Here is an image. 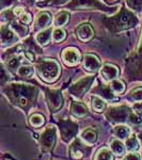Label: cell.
Segmentation results:
<instances>
[{
  "mask_svg": "<svg viewBox=\"0 0 142 160\" xmlns=\"http://www.w3.org/2000/svg\"><path fill=\"white\" fill-rule=\"evenodd\" d=\"M8 98L12 104L23 109H28L35 102L38 90L35 87L26 83H11L4 89Z\"/></svg>",
  "mask_w": 142,
  "mask_h": 160,
  "instance_id": "1",
  "label": "cell"
},
{
  "mask_svg": "<svg viewBox=\"0 0 142 160\" xmlns=\"http://www.w3.org/2000/svg\"><path fill=\"white\" fill-rule=\"evenodd\" d=\"M35 73L43 81L53 83L60 76V65L53 59H41L35 63Z\"/></svg>",
  "mask_w": 142,
  "mask_h": 160,
  "instance_id": "2",
  "label": "cell"
},
{
  "mask_svg": "<svg viewBox=\"0 0 142 160\" xmlns=\"http://www.w3.org/2000/svg\"><path fill=\"white\" fill-rule=\"evenodd\" d=\"M57 131H58V129L53 124H49L48 126H46V128L43 130L40 137L41 152L48 153V152L53 151L57 142Z\"/></svg>",
  "mask_w": 142,
  "mask_h": 160,
  "instance_id": "3",
  "label": "cell"
},
{
  "mask_svg": "<svg viewBox=\"0 0 142 160\" xmlns=\"http://www.w3.org/2000/svg\"><path fill=\"white\" fill-rule=\"evenodd\" d=\"M133 111L126 106H115L106 111V118L113 124H128L130 113Z\"/></svg>",
  "mask_w": 142,
  "mask_h": 160,
  "instance_id": "4",
  "label": "cell"
},
{
  "mask_svg": "<svg viewBox=\"0 0 142 160\" xmlns=\"http://www.w3.org/2000/svg\"><path fill=\"white\" fill-rule=\"evenodd\" d=\"M93 81H94V76L84 77V78L79 79L77 82H75L74 84H72L71 88H69V92L73 96L77 97V98H81L89 91Z\"/></svg>",
  "mask_w": 142,
  "mask_h": 160,
  "instance_id": "5",
  "label": "cell"
},
{
  "mask_svg": "<svg viewBox=\"0 0 142 160\" xmlns=\"http://www.w3.org/2000/svg\"><path fill=\"white\" fill-rule=\"evenodd\" d=\"M60 131L63 141L68 143L72 140H74L75 137L78 133V125L68 120L60 121Z\"/></svg>",
  "mask_w": 142,
  "mask_h": 160,
  "instance_id": "6",
  "label": "cell"
},
{
  "mask_svg": "<svg viewBox=\"0 0 142 160\" xmlns=\"http://www.w3.org/2000/svg\"><path fill=\"white\" fill-rule=\"evenodd\" d=\"M69 156L75 160H81L90 153V148H86V144L78 139H74L68 148Z\"/></svg>",
  "mask_w": 142,
  "mask_h": 160,
  "instance_id": "7",
  "label": "cell"
},
{
  "mask_svg": "<svg viewBox=\"0 0 142 160\" xmlns=\"http://www.w3.org/2000/svg\"><path fill=\"white\" fill-rule=\"evenodd\" d=\"M61 59L64 62V64L68 66H75L81 61L80 52L75 47L65 48L61 53Z\"/></svg>",
  "mask_w": 142,
  "mask_h": 160,
  "instance_id": "8",
  "label": "cell"
},
{
  "mask_svg": "<svg viewBox=\"0 0 142 160\" xmlns=\"http://www.w3.org/2000/svg\"><path fill=\"white\" fill-rule=\"evenodd\" d=\"M46 99H47L48 107L53 112L58 111L63 106V96H62V93L59 90L48 91L47 94H46Z\"/></svg>",
  "mask_w": 142,
  "mask_h": 160,
  "instance_id": "9",
  "label": "cell"
},
{
  "mask_svg": "<svg viewBox=\"0 0 142 160\" xmlns=\"http://www.w3.org/2000/svg\"><path fill=\"white\" fill-rule=\"evenodd\" d=\"M82 66H84V71L89 72V73H96L102 68V62L99 57L94 53H86L84 56V60H82Z\"/></svg>",
  "mask_w": 142,
  "mask_h": 160,
  "instance_id": "10",
  "label": "cell"
},
{
  "mask_svg": "<svg viewBox=\"0 0 142 160\" xmlns=\"http://www.w3.org/2000/svg\"><path fill=\"white\" fill-rule=\"evenodd\" d=\"M119 75H120V69L117 65L106 63L100 68V76L106 82H111L112 80L118 79Z\"/></svg>",
  "mask_w": 142,
  "mask_h": 160,
  "instance_id": "11",
  "label": "cell"
},
{
  "mask_svg": "<svg viewBox=\"0 0 142 160\" xmlns=\"http://www.w3.org/2000/svg\"><path fill=\"white\" fill-rule=\"evenodd\" d=\"M18 35L14 32V30L9 26H2L1 27V45L2 47L11 46L17 43Z\"/></svg>",
  "mask_w": 142,
  "mask_h": 160,
  "instance_id": "12",
  "label": "cell"
},
{
  "mask_svg": "<svg viewBox=\"0 0 142 160\" xmlns=\"http://www.w3.org/2000/svg\"><path fill=\"white\" fill-rule=\"evenodd\" d=\"M99 138V131L95 127H88L84 128L80 133V139L86 145L92 146Z\"/></svg>",
  "mask_w": 142,
  "mask_h": 160,
  "instance_id": "13",
  "label": "cell"
},
{
  "mask_svg": "<svg viewBox=\"0 0 142 160\" xmlns=\"http://www.w3.org/2000/svg\"><path fill=\"white\" fill-rule=\"evenodd\" d=\"M76 35L81 42L87 43L94 37V30L90 24H82L76 29Z\"/></svg>",
  "mask_w": 142,
  "mask_h": 160,
  "instance_id": "14",
  "label": "cell"
},
{
  "mask_svg": "<svg viewBox=\"0 0 142 160\" xmlns=\"http://www.w3.org/2000/svg\"><path fill=\"white\" fill-rule=\"evenodd\" d=\"M51 22V15L48 12H41L38 14L34 22V28L37 30L47 29Z\"/></svg>",
  "mask_w": 142,
  "mask_h": 160,
  "instance_id": "15",
  "label": "cell"
},
{
  "mask_svg": "<svg viewBox=\"0 0 142 160\" xmlns=\"http://www.w3.org/2000/svg\"><path fill=\"white\" fill-rule=\"evenodd\" d=\"M71 113L72 115L77 118H84L89 114L88 107L81 102H74L71 106Z\"/></svg>",
  "mask_w": 142,
  "mask_h": 160,
  "instance_id": "16",
  "label": "cell"
},
{
  "mask_svg": "<svg viewBox=\"0 0 142 160\" xmlns=\"http://www.w3.org/2000/svg\"><path fill=\"white\" fill-rule=\"evenodd\" d=\"M53 29H51V28L41 30L40 32L35 35L37 42L40 44L41 46H47L48 44L51 42V38H53Z\"/></svg>",
  "mask_w": 142,
  "mask_h": 160,
  "instance_id": "17",
  "label": "cell"
},
{
  "mask_svg": "<svg viewBox=\"0 0 142 160\" xmlns=\"http://www.w3.org/2000/svg\"><path fill=\"white\" fill-rule=\"evenodd\" d=\"M109 146H110V149L112 151V153L115 155V156H119V157H122L124 153H125V145L122 143V141L120 139H112L110 140L109 142Z\"/></svg>",
  "mask_w": 142,
  "mask_h": 160,
  "instance_id": "18",
  "label": "cell"
},
{
  "mask_svg": "<svg viewBox=\"0 0 142 160\" xmlns=\"http://www.w3.org/2000/svg\"><path fill=\"white\" fill-rule=\"evenodd\" d=\"M109 89H110V92L112 93L113 95H121L125 92L126 90V86L125 83L120 79H114L110 82L109 84Z\"/></svg>",
  "mask_w": 142,
  "mask_h": 160,
  "instance_id": "19",
  "label": "cell"
},
{
  "mask_svg": "<svg viewBox=\"0 0 142 160\" xmlns=\"http://www.w3.org/2000/svg\"><path fill=\"white\" fill-rule=\"evenodd\" d=\"M113 135L117 137L120 140H124V139H128V136L130 135V128L128 126L119 124L113 128Z\"/></svg>",
  "mask_w": 142,
  "mask_h": 160,
  "instance_id": "20",
  "label": "cell"
},
{
  "mask_svg": "<svg viewBox=\"0 0 142 160\" xmlns=\"http://www.w3.org/2000/svg\"><path fill=\"white\" fill-rule=\"evenodd\" d=\"M113 154L112 151L108 148H100L96 152L93 160H113Z\"/></svg>",
  "mask_w": 142,
  "mask_h": 160,
  "instance_id": "21",
  "label": "cell"
},
{
  "mask_svg": "<svg viewBox=\"0 0 142 160\" xmlns=\"http://www.w3.org/2000/svg\"><path fill=\"white\" fill-rule=\"evenodd\" d=\"M91 106L92 109L95 111V112H103L106 109V102L105 99H103L102 97L97 96V95H94V96L91 97Z\"/></svg>",
  "mask_w": 142,
  "mask_h": 160,
  "instance_id": "22",
  "label": "cell"
},
{
  "mask_svg": "<svg viewBox=\"0 0 142 160\" xmlns=\"http://www.w3.org/2000/svg\"><path fill=\"white\" fill-rule=\"evenodd\" d=\"M69 20V14L66 11H61L56 15L55 17V25L57 27H62L66 25Z\"/></svg>",
  "mask_w": 142,
  "mask_h": 160,
  "instance_id": "23",
  "label": "cell"
},
{
  "mask_svg": "<svg viewBox=\"0 0 142 160\" xmlns=\"http://www.w3.org/2000/svg\"><path fill=\"white\" fill-rule=\"evenodd\" d=\"M29 123L32 127L40 128V127H42L44 125V123H45V118H44V115L40 114V113H34V114H32L30 117Z\"/></svg>",
  "mask_w": 142,
  "mask_h": 160,
  "instance_id": "24",
  "label": "cell"
},
{
  "mask_svg": "<svg viewBox=\"0 0 142 160\" xmlns=\"http://www.w3.org/2000/svg\"><path fill=\"white\" fill-rule=\"evenodd\" d=\"M11 28L14 30V32L18 35L19 38H24L28 33V28L25 24H19L18 22H13Z\"/></svg>",
  "mask_w": 142,
  "mask_h": 160,
  "instance_id": "25",
  "label": "cell"
},
{
  "mask_svg": "<svg viewBox=\"0 0 142 160\" xmlns=\"http://www.w3.org/2000/svg\"><path fill=\"white\" fill-rule=\"evenodd\" d=\"M139 140L137 136H131L128 139H126L125 142V148L128 152H136L139 148Z\"/></svg>",
  "mask_w": 142,
  "mask_h": 160,
  "instance_id": "26",
  "label": "cell"
},
{
  "mask_svg": "<svg viewBox=\"0 0 142 160\" xmlns=\"http://www.w3.org/2000/svg\"><path fill=\"white\" fill-rule=\"evenodd\" d=\"M128 100L131 102H142V88H136L128 94Z\"/></svg>",
  "mask_w": 142,
  "mask_h": 160,
  "instance_id": "27",
  "label": "cell"
},
{
  "mask_svg": "<svg viewBox=\"0 0 142 160\" xmlns=\"http://www.w3.org/2000/svg\"><path fill=\"white\" fill-rule=\"evenodd\" d=\"M17 75L20 77H27V78H29V77H31L33 75V73H34V71H33V68H31L30 65H26V64H23L20 68L17 69Z\"/></svg>",
  "mask_w": 142,
  "mask_h": 160,
  "instance_id": "28",
  "label": "cell"
},
{
  "mask_svg": "<svg viewBox=\"0 0 142 160\" xmlns=\"http://www.w3.org/2000/svg\"><path fill=\"white\" fill-rule=\"evenodd\" d=\"M66 38V32L61 27H57L53 31V40L57 43H60Z\"/></svg>",
  "mask_w": 142,
  "mask_h": 160,
  "instance_id": "29",
  "label": "cell"
},
{
  "mask_svg": "<svg viewBox=\"0 0 142 160\" xmlns=\"http://www.w3.org/2000/svg\"><path fill=\"white\" fill-rule=\"evenodd\" d=\"M128 124L133 126H142V115L136 112H131L129 120H128Z\"/></svg>",
  "mask_w": 142,
  "mask_h": 160,
  "instance_id": "30",
  "label": "cell"
},
{
  "mask_svg": "<svg viewBox=\"0 0 142 160\" xmlns=\"http://www.w3.org/2000/svg\"><path fill=\"white\" fill-rule=\"evenodd\" d=\"M19 20L25 25H29L31 22H32V17H31V14L28 12H24L22 15L19 16Z\"/></svg>",
  "mask_w": 142,
  "mask_h": 160,
  "instance_id": "31",
  "label": "cell"
},
{
  "mask_svg": "<svg viewBox=\"0 0 142 160\" xmlns=\"http://www.w3.org/2000/svg\"><path fill=\"white\" fill-rule=\"evenodd\" d=\"M16 0H0V7L2 10H7L8 8H10L11 6L15 3Z\"/></svg>",
  "mask_w": 142,
  "mask_h": 160,
  "instance_id": "32",
  "label": "cell"
},
{
  "mask_svg": "<svg viewBox=\"0 0 142 160\" xmlns=\"http://www.w3.org/2000/svg\"><path fill=\"white\" fill-rule=\"evenodd\" d=\"M123 160H141V156H139L135 152H130V153L124 156Z\"/></svg>",
  "mask_w": 142,
  "mask_h": 160,
  "instance_id": "33",
  "label": "cell"
},
{
  "mask_svg": "<svg viewBox=\"0 0 142 160\" xmlns=\"http://www.w3.org/2000/svg\"><path fill=\"white\" fill-rule=\"evenodd\" d=\"M133 110L135 111L136 113H138V114L142 115V102H136V104L133 106Z\"/></svg>",
  "mask_w": 142,
  "mask_h": 160,
  "instance_id": "34",
  "label": "cell"
},
{
  "mask_svg": "<svg viewBox=\"0 0 142 160\" xmlns=\"http://www.w3.org/2000/svg\"><path fill=\"white\" fill-rule=\"evenodd\" d=\"M25 11V9L23 7H16V8H14V10H13V13H14V15H16V16H20V15L23 14Z\"/></svg>",
  "mask_w": 142,
  "mask_h": 160,
  "instance_id": "35",
  "label": "cell"
},
{
  "mask_svg": "<svg viewBox=\"0 0 142 160\" xmlns=\"http://www.w3.org/2000/svg\"><path fill=\"white\" fill-rule=\"evenodd\" d=\"M68 0H53V2H55L56 4H64L66 3Z\"/></svg>",
  "mask_w": 142,
  "mask_h": 160,
  "instance_id": "36",
  "label": "cell"
},
{
  "mask_svg": "<svg viewBox=\"0 0 142 160\" xmlns=\"http://www.w3.org/2000/svg\"><path fill=\"white\" fill-rule=\"evenodd\" d=\"M137 138H138V140H139V143L142 145V130L138 133V135H137Z\"/></svg>",
  "mask_w": 142,
  "mask_h": 160,
  "instance_id": "37",
  "label": "cell"
},
{
  "mask_svg": "<svg viewBox=\"0 0 142 160\" xmlns=\"http://www.w3.org/2000/svg\"><path fill=\"white\" fill-rule=\"evenodd\" d=\"M140 156H141V159H142V151H141V155H140Z\"/></svg>",
  "mask_w": 142,
  "mask_h": 160,
  "instance_id": "38",
  "label": "cell"
}]
</instances>
